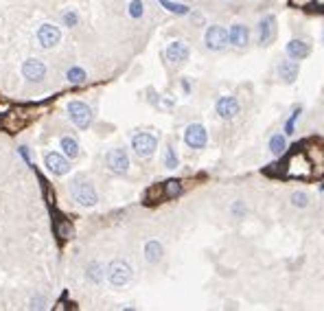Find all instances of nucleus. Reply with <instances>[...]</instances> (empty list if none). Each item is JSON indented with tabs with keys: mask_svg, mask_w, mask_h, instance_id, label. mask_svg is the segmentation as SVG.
I'll return each instance as SVG.
<instances>
[{
	"mask_svg": "<svg viewBox=\"0 0 324 311\" xmlns=\"http://www.w3.org/2000/svg\"><path fill=\"white\" fill-rule=\"evenodd\" d=\"M86 278H88V283H92V285H101L105 280V265H103V263H99V261L88 263Z\"/></svg>",
	"mask_w": 324,
	"mask_h": 311,
	"instance_id": "obj_18",
	"label": "nucleus"
},
{
	"mask_svg": "<svg viewBox=\"0 0 324 311\" xmlns=\"http://www.w3.org/2000/svg\"><path fill=\"white\" fill-rule=\"evenodd\" d=\"M228 44L235 46V49H245L250 44V29L241 25V22L232 25L228 29Z\"/></svg>",
	"mask_w": 324,
	"mask_h": 311,
	"instance_id": "obj_14",
	"label": "nucleus"
},
{
	"mask_svg": "<svg viewBox=\"0 0 324 311\" xmlns=\"http://www.w3.org/2000/svg\"><path fill=\"white\" fill-rule=\"evenodd\" d=\"M127 14L131 20H140V18L145 16V3H142V0H131L127 5Z\"/></svg>",
	"mask_w": 324,
	"mask_h": 311,
	"instance_id": "obj_28",
	"label": "nucleus"
},
{
	"mask_svg": "<svg viewBox=\"0 0 324 311\" xmlns=\"http://www.w3.org/2000/svg\"><path fill=\"white\" fill-rule=\"evenodd\" d=\"M129 156L125 151L123 147H114L110 151L105 153V167L110 169L112 173H116V176H125V173L129 171Z\"/></svg>",
	"mask_w": 324,
	"mask_h": 311,
	"instance_id": "obj_5",
	"label": "nucleus"
},
{
	"mask_svg": "<svg viewBox=\"0 0 324 311\" xmlns=\"http://www.w3.org/2000/svg\"><path fill=\"white\" fill-rule=\"evenodd\" d=\"M68 116L79 129H88L92 125V118H94V112L92 107L83 101H70L68 103Z\"/></svg>",
	"mask_w": 324,
	"mask_h": 311,
	"instance_id": "obj_4",
	"label": "nucleus"
},
{
	"mask_svg": "<svg viewBox=\"0 0 324 311\" xmlns=\"http://www.w3.org/2000/svg\"><path fill=\"white\" fill-rule=\"evenodd\" d=\"M180 86H182L184 94H191V83H189V79H182V81H180Z\"/></svg>",
	"mask_w": 324,
	"mask_h": 311,
	"instance_id": "obj_34",
	"label": "nucleus"
},
{
	"mask_svg": "<svg viewBox=\"0 0 324 311\" xmlns=\"http://www.w3.org/2000/svg\"><path fill=\"white\" fill-rule=\"evenodd\" d=\"M53 230H55V235H57L59 246H64V241H68V239L75 235L73 224H70L68 219H59V217L55 219V224H53Z\"/></svg>",
	"mask_w": 324,
	"mask_h": 311,
	"instance_id": "obj_17",
	"label": "nucleus"
},
{
	"mask_svg": "<svg viewBox=\"0 0 324 311\" xmlns=\"http://www.w3.org/2000/svg\"><path fill=\"white\" fill-rule=\"evenodd\" d=\"M285 53H287V57H291V59H296V62H300V59L309 57V53H311V44H309L307 40L293 38V40H289V42L285 44Z\"/></svg>",
	"mask_w": 324,
	"mask_h": 311,
	"instance_id": "obj_16",
	"label": "nucleus"
},
{
	"mask_svg": "<svg viewBox=\"0 0 324 311\" xmlns=\"http://www.w3.org/2000/svg\"><path fill=\"white\" fill-rule=\"evenodd\" d=\"M29 307H31V309H35V307L42 309V307H44V298H31V304H29Z\"/></svg>",
	"mask_w": 324,
	"mask_h": 311,
	"instance_id": "obj_32",
	"label": "nucleus"
},
{
	"mask_svg": "<svg viewBox=\"0 0 324 311\" xmlns=\"http://www.w3.org/2000/svg\"><path fill=\"white\" fill-rule=\"evenodd\" d=\"M162 163H165V167L169 171H176L180 167V158H178V151L173 145H167L165 147V156H162Z\"/></svg>",
	"mask_w": 324,
	"mask_h": 311,
	"instance_id": "obj_23",
	"label": "nucleus"
},
{
	"mask_svg": "<svg viewBox=\"0 0 324 311\" xmlns=\"http://www.w3.org/2000/svg\"><path fill=\"white\" fill-rule=\"evenodd\" d=\"M131 149L138 158H151L158 149V138L149 131H138V134L131 136Z\"/></svg>",
	"mask_w": 324,
	"mask_h": 311,
	"instance_id": "obj_3",
	"label": "nucleus"
},
{
	"mask_svg": "<svg viewBox=\"0 0 324 311\" xmlns=\"http://www.w3.org/2000/svg\"><path fill=\"white\" fill-rule=\"evenodd\" d=\"M105 276L110 280V285L125 287L131 280V265L123 259H114V261H110V265L105 267Z\"/></svg>",
	"mask_w": 324,
	"mask_h": 311,
	"instance_id": "obj_2",
	"label": "nucleus"
},
{
	"mask_svg": "<svg viewBox=\"0 0 324 311\" xmlns=\"http://www.w3.org/2000/svg\"><path fill=\"white\" fill-rule=\"evenodd\" d=\"M256 35H259V42L263 46L272 44L274 38H276V16L274 14H267V16L261 18L259 27H256Z\"/></svg>",
	"mask_w": 324,
	"mask_h": 311,
	"instance_id": "obj_11",
	"label": "nucleus"
},
{
	"mask_svg": "<svg viewBox=\"0 0 324 311\" xmlns=\"http://www.w3.org/2000/svg\"><path fill=\"white\" fill-rule=\"evenodd\" d=\"M182 191H184V187L180 180H167L162 184V197H165V200H176V197L182 195Z\"/></svg>",
	"mask_w": 324,
	"mask_h": 311,
	"instance_id": "obj_22",
	"label": "nucleus"
},
{
	"mask_svg": "<svg viewBox=\"0 0 324 311\" xmlns=\"http://www.w3.org/2000/svg\"><path fill=\"white\" fill-rule=\"evenodd\" d=\"M18 153H20V156H22V158H25V160H27V165H29V167H33V163H31V153H29V147H27V145H22V147H18Z\"/></svg>",
	"mask_w": 324,
	"mask_h": 311,
	"instance_id": "obj_31",
	"label": "nucleus"
},
{
	"mask_svg": "<svg viewBox=\"0 0 324 311\" xmlns=\"http://www.w3.org/2000/svg\"><path fill=\"white\" fill-rule=\"evenodd\" d=\"M59 147H62V153L68 160H75L77 156H79V142H77L73 136H62V140H59Z\"/></svg>",
	"mask_w": 324,
	"mask_h": 311,
	"instance_id": "obj_20",
	"label": "nucleus"
},
{
	"mask_svg": "<svg viewBox=\"0 0 324 311\" xmlns=\"http://www.w3.org/2000/svg\"><path fill=\"white\" fill-rule=\"evenodd\" d=\"M165 57H167V62L173 64V66H182V64H187V62H189V57H191V49H189L187 42H182V40H173L171 44L167 46Z\"/></svg>",
	"mask_w": 324,
	"mask_h": 311,
	"instance_id": "obj_9",
	"label": "nucleus"
},
{
	"mask_svg": "<svg viewBox=\"0 0 324 311\" xmlns=\"http://www.w3.org/2000/svg\"><path fill=\"white\" fill-rule=\"evenodd\" d=\"M162 256H165V248H162L160 241H147L145 243V261L151 263V265H155V263L162 261Z\"/></svg>",
	"mask_w": 324,
	"mask_h": 311,
	"instance_id": "obj_19",
	"label": "nucleus"
},
{
	"mask_svg": "<svg viewBox=\"0 0 324 311\" xmlns=\"http://www.w3.org/2000/svg\"><path fill=\"white\" fill-rule=\"evenodd\" d=\"M44 165L53 176H66L70 171V160L66 158L64 153H57V151H49L44 156Z\"/></svg>",
	"mask_w": 324,
	"mask_h": 311,
	"instance_id": "obj_12",
	"label": "nucleus"
},
{
	"mask_svg": "<svg viewBox=\"0 0 324 311\" xmlns=\"http://www.w3.org/2000/svg\"><path fill=\"white\" fill-rule=\"evenodd\" d=\"M276 73H278L283 83H293L298 79V75H300V64L296 62V59H291V57L280 59L278 66H276Z\"/></svg>",
	"mask_w": 324,
	"mask_h": 311,
	"instance_id": "obj_13",
	"label": "nucleus"
},
{
	"mask_svg": "<svg viewBox=\"0 0 324 311\" xmlns=\"http://www.w3.org/2000/svg\"><path fill=\"white\" fill-rule=\"evenodd\" d=\"M59 40H62V31L55 25H42L38 29V42L42 49H53L59 44Z\"/></svg>",
	"mask_w": 324,
	"mask_h": 311,
	"instance_id": "obj_15",
	"label": "nucleus"
},
{
	"mask_svg": "<svg viewBox=\"0 0 324 311\" xmlns=\"http://www.w3.org/2000/svg\"><path fill=\"white\" fill-rule=\"evenodd\" d=\"M62 22L68 29H73V27H77L79 25V14H77L75 9H66L64 14H62Z\"/></svg>",
	"mask_w": 324,
	"mask_h": 311,
	"instance_id": "obj_29",
	"label": "nucleus"
},
{
	"mask_svg": "<svg viewBox=\"0 0 324 311\" xmlns=\"http://www.w3.org/2000/svg\"><path fill=\"white\" fill-rule=\"evenodd\" d=\"M215 112H217V116L221 121H232V118H237L239 112H241V103H239V99L232 97V94H224V97H219L217 103H215Z\"/></svg>",
	"mask_w": 324,
	"mask_h": 311,
	"instance_id": "obj_7",
	"label": "nucleus"
},
{
	"mask_svg": "<svg viewBox=\"0 0 324 311\" xmlns=\"http://www.w3.org/2000/svg\"><path fill=\"white\" fill-rule=\"evenodd\" d=\"M204 44H206L208 51H224L228 46V29H224L221 25H213L206 29V33H204Z\"/></svg>",
	"mask_w": 324,
	"mask_h": 311,
	"instance_id": "obj_6",
	"label": "nucleus"
},
{
	"mask_svg": "<svg viewBox=\"0 0 324 311\" xmlns=\"http://www.w3.org/2000/svg\"><path fill=\"white\" fill-rule=\"evenodd\" d=\"M184 142L191 149H204L208 145V131L202 123H191L187 129H184Z\"/></svg>",
	"mask_w": 324,
	"mask_h": 311,
	"instance_id": "obj_8",
	"label": "nucleus"
},
{
	"mask_svg": "<svg viewBox=\"0 0 324 311\" xmlns=\"http://www.w3.org/2000/svg\"><path fill=\"white\" fill-rule=\"evenodd\" d=\"M300 114H302V105H296V107H293V110H291L289 118H287V121H285V125H283V131H285V136H293V131H296V123H298Z\"/></svg>",
	"mask_w": 324,
	"mask_h": 311,
	"instance_id": "obj_24",
	"label": "nucleus"
},
{
	"mask_svg": "<svg viewBox=\"0 0 324 311\" xmlns=\"http://www.w3.org/2000/svg\"><path fill=\"white\" fill-rule=\"evenodd\" d=\"M269 153L272 156H283L287 151V136L285 134H272V138L267 140Z\"/></svg>",
	"mask_w": 324,
	"mask_h": 311,
	"instance_id": "obj_21",
	"label": "nucleus"
},
{
	"mask_svg": "<svg viewBox=\"0 0 324 311\" xmlns=\"http://www.w3.org/2000/svg\"><path fill=\"white\" fill-rule=\"evenodd\" d=\"M22 77L31 83H42L46 77V64L35 57L25 59V64H22Z\"/></svg>",
	"mask_w": 324,
	"mask_h": 311,
	"instance_id": "obj_10",
	"label": "nucleus"
},
{
	"mask_svg": "<svg viewBox=\"0 0 324 311\" xmlns=\"http://www.w3.org/2000/svg\"><path fill=\"white\" fill-rule=\"evenodd\" d=\"M293 7H307V5H313V0H289Z\"/></svg>",
	"mask_w": 324,
	"mask_h": 311,
	"instance_id": "obj_33",
	"label": "nucleus"
},
{
	"mask_svg": "<svg viewBox=\"0 0 324 311\" xmlns=\"http://www.w3.org/2000/svg\"><path fill=\"white\" fill-rule=\"evenodd\" d=\"M289 204L293 208H307L311 204V197H309V193H304V191H293L289 197Z\"/></svg>",
	"mask_w": 324,
	"mask_h": 311,
	"instance_id": "obj_26",
	"label": "nucleus"
},
{
	"mask_svg": "<svg viewBox=\"0 0 324 311\" xmlns=\"http://www.w3.org/2000/svg\"><path fill=\"white\" fill-rule=\"evenodd\" d=\"M245 211H248V208H245V204H243L241 200L232 202V206H230V213L235 215V217H243V215H245Z\"/></svg>",
	"mask_w": 324,
	"mask_h": 311,
	"instance_id": "obj_30",
	"label": "nucleus"
},
{
	"mask_svg": "<svg viewBox=\"0 0 324 311\" xmlns=\"http://www.w3.org/2000/svg\"><path fill=\"white\" fill-rule=\"evenodd\" d=\"M68 191H70V195H73V200L83 208H92V206L99 204L97 189H94V184L90 182L88 178H83V176H77L75 180L70 182Z\"/></svg>",
	"mask_w": 324,
	"mask_h": 311,
	"instance_id": "obj_1",
	"label": "nucleus"
},
{
	"mask_svg": "<svg viewBox=\"0 0 324 311\" xmlns=\"http://www.w3.org/2000/svg\"><path fill=\"white\" fill-rule=\"evenodd\" d=\"M160 5H162V7H165L167 11L176 14V16H189V14H191V9L187 7V5H182V3H173V0H160Z\"/></svg>",
	"mask_w": 324,
	"mask_h": 311,
	"instance_id": "obj_27",
	"label": "nucleus"
},
{
	"mask_svg": "<svg viewBox=\"0 0 324 311\" xmlns=\"http://www.w3.org/2000/svg\"><path fill=\"white\" fill-rule=\"evenodd\" d=\"M66 79H68L70 83H75V86H79V83H83L88 79V73L81 68V66H73V68L66 70Z\"/></svg>",
	"mask_w": 324,
	"mask_h": 311,
	"instance_id": "obj_25",
	"label": "nucleus"
}]
</instances>
